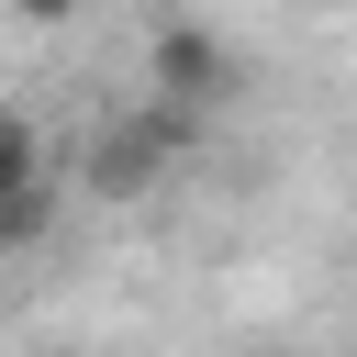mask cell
<instances>
[{
  "label": "cell",
  "instance_id": "1",
  "mask_svg": "<svg viewBox=\"0 0 357 357\" xmlns=\"http://www.w3.org/2000/svg\"><path fill=\"white\" fill-rule=\"evenodd\" d=\"M201 145V123L190 112H167V100H134V112H112L100 134H89V190L100 201H145L156 178H178V156Z\"/></svg>",
  "mask_w": 357,
  "mask_h": 357
},
{
  "label": "cell",
  "instance_id": "2",
  "mask_svg": "<svg viewBox=\"0 0 357 357\" xmlns=\"http://www.w3.org/2000/svg\"><path fill=\"white\" fill-rule=\"evenodd\" d=\"M234 78H245V67H234V45H223L212 22H190V11H178V22H156V33H145V89H156L167 112H190V123H201V112H223V100H234Z\"/></svg>",
  "mask_w": 357,
  "mask_h": 357
},
{
  "label": "cell",
  "instance_id": "3",
  "mask_svg": "<svg viewBox=\"0 0 357 357\" xmlns=\"http://www.w3.org/2000/svg\"><path fill=\"white\" fill-rule=\"evenodd\" d=\"M45 234H56V178H33V190L0 201V257H22V245H45Z\"/></svg>",
  "mask_w": 357,
  "mask_h": 357
},
{
  "label": "cell",
  "instance_id": "4",
  "mask_svg": "<svg viewBox=\"0 0 357 357\" xmlns=\"http://www.w3.org/2000/svg\"><path fill=\"white\" fill-rule=\"evenodd\" d=\"M33 178H45V134H33L22 112H0V201H11V190H33Z\"/></svg>",
  "mask_w": 357,
  "mask_h": 357
}]
</instances>
